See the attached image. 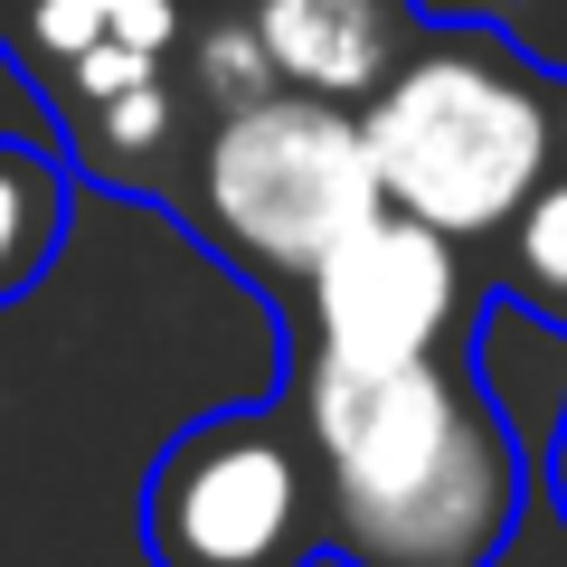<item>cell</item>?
<instances>
[{
	"label": "cell",
	"mask_w": 567,
	"mask_h": 567,
	"mask_svg": "<svg viewBox=\"0 0 567 567\" xmlns=\"http://www.w3.org/2000/svg\"><path fill=\"white\" fill-rule=\"evenodd\" d=\"M284 388L322 454V558L341 567H502L529 511V435L473 350L425 360H312Z\"/></svg>",
	"instance_id": "6da1fadb"
},
{
	"label": "cell",
	"mask_w": 567,
	"mask_h": 567,
	"mask_svg": "<svg viewBox=\"0 0 567 567\" xmlns=\"http://www.w3.org/2000/svg\"><path fill=\"white\" fill-rule=\"evenodd\" d=\"M360 142L379 199L445 237H502L520 199L567 162L558 76L520 58L492 20H425L360 95Z\"/></svg>",
	"instance_id": "7a4b0ae2"
},
{
	"label": "cell",
	"mask_w": 567,
	"mask_h": 567,
	"mask_svg": "<svg viewBox=\"0 0 567 567\" xmlns=\"http://www.w3.org/2000/svg\"><path fill=\"white\" fill-rule=\"evenodd\" d=\"M379 208V171L360 142V104L303 95V85H265L218 114L199 152V237L265 293H303L312 265Z\"/></svg>",
	"instance_id": "3957f363"
},
{
	"label": "cell",
	"mask_w": 567,
	"mask_h": 567,
	"mask_svg": "<svg viewBox=\"0 0 567 567\" xmlns=\"http://www.w3.org/2000/svg\"><path fill=\"white\" fill-rule=\"evenodd\" d=\"M152 567H312L322 558V454L293 388L208 406L152 454L142 483Z\"/></svg>",
	"instance_id": "277c9868"
},
{
	"label": "cell",
	"mask_w": 567,
	"mask_h": 567,
	"mask_svg": "<svg viewBox=\"0 0 567 567\" xmlns=\"http://www.w3.org/2000/svg\"><path fill=\"white\" fill-rule=\"evenodd\" d=\"M483 322V293L464 275V237L406 218V208H369L322 265L312 284L284 303V350H312V360H425V350H454V331Z\"/></svg>",
	"instance_id": "5b68a950"
},
{
	"label": "cell",
	"mask_w": 567,
	"mask_h": 567,
	"mask_svg": "<svg viewBox=\"0 0 567 567\" xmlns=\"http://www.w3.org/2000/svg\"><path fill=\"white\" fill-rule=\"evenodd\" d=\"M406 39H416L406 0H256V48L275 85H303L331 104H360Z\"/></svg>",
	"instance_id": "8992f818"
},
{
	"label": "cell",
	"mask_w": 567,
	"mask_h": 567,
	"mask_svg": "<svg viewBox=\"0 0 567 567\" xmlns=\"http://www.w3.org/2000/svg\"><path fill=\"white\" fill-rule=\"evenodd\" d=\"M66 218H76V181H66L58 142H20L0 133V312L39 293V275L58 265Z\"/></svg>",
	"instance_id": "52a82bcc"
},
{
	"label": "cell",
	"mask_w": 567,
	"mask_h": 567,
	"mask_svg": "<svg viewBox=\"0 0 567 567\" xmlns=\"http://www.w3.org/2000/svg\"><path fill=\"white\" fill-rule=\"evenodd\" d=\"M502 256H511V293L567 322V162L520 199V218L502 227Z\"/></svg>",
	"instance_id": "ba28073f"
},
{
	"label": "cell",
	"mask_w": 567,
	"mask_h": 567,
	"mask_svg": "<svg viewBox=\"0 0 567 567\" xmlns=\"http://www.w3.org/2000/svg\"><path fill=\"white\" fill-rule=\"evenodd\" d=\"M539 473H548V502L567 520V406H558V425H548V445H539Z\"/></svg>",
	"instance_id": "9c48e42d"
},
{
	"label": "cell",
	"mask_w": 567,
	"mask_h": 567,
	"mask_svg": "<svg viewBox=\"0 0 567 567\" xmlns=\"http://www.w3.org/2000/svg\"><path fill=\"white\" fill-rule=\"evenodd\" d=\"M558 152H567V76H558Z\"/></svg>",
	"instance_id": "30bf717a"
}]
</instances>
